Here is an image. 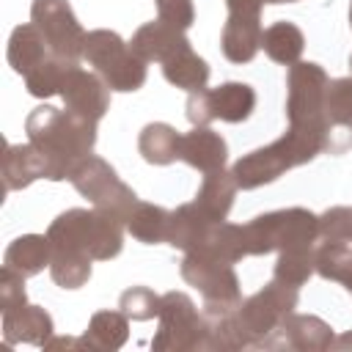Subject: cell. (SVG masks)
<instances>
[{
	"label": "cell",
	"instance_id": "6da1fadb",
	"mask_svg": "<svg viewBox=\"0 0 352 352\" xmlns=\"http://www.w3.org/2000/svg\"><path fill=\"white\" fill-rule=\"evenodd\" d=\"M28 140L38 146L50 162L52 182L69 179V170L77 160L88 157L96 143V121L74 113V110H58L52 104H38L30 110L25 121Z\"/></svg>",
	"mask_w": 352,
	"mask_h": 352
},
{
	"label": "cell",
	"instance_id": "7a4b0ae2",
	"mask_svg": "<svg viewBox=\"0 0 352 352\" xmlns=\"http://www.w3.org/2000/svg\"><path fill=\"white\" fill-rule=\"evenodd\" d=\"M124 220L96 206L66 209L50 223L47 236L58 250H77L94 261H110L124 248Z\"/></svg>",
	"mask_w": 352,
	"mask_h": 352
},
{
	"label": "cell",
	"instance_id": "3957f363",
	"mask_svg": "<svg viewBox=\"0 0 352 352\" xmlns=\"http://www.w3.org/2000/svg\"><path fill=\"white\" fill-rule=\"evenodd\" d=\"M322 151H324V143L322 140H316L311 135H302L297 129H286L270 146H261V148H253V151L242 154L234 162L231 173L236 179L239 190H256L261 184L275 182L286 170L311 162Z\"/></svg>",
	"mask_w": 352,
	"mask_h": 352
},
{
	"label": "cell",
	"instance_id": "277c9868",
	"mask_svg": "<svg viewBox=\"0 0 352 352\" xmlns=\"http://www.w3.org/2000/svg\"><path fill=\"white\" fill-rule=\"evenodd\" d=\"M327 72L314 60H297L286 74V118L289 129L311 135L327 148V124H324V91Z\"/></svg>",
	"mask_w": 352,
	"mask_h": 352
},
{
	"label": "cell",
	"instance_id": "5b68a950",
	"mask_svg": "<svg viewBox=\"0 0 352 352\" xmlns=\"http://www.w3.org/2000/svg\"><path fill=\"white\" fill-rule=\"evenodd\" d=\"M316 239H319V214L302 206L264 212L256 214L250 223H245L248 256H267L272 250L302 248V245H314Z\"/></svg>",
	"mask_w": 352,
	"mask_h": 352
},
{
	"label": "cell",
	"instance_id": "8992f818",
	"mask_svg": "<svg viewBox=\"0 0 352 352\" xmlns=\"http://www.w3.org/2000/svg\"><path fill=\"white\" fill-rule=\"evenodd\" d=\"M82 58L94 66V72L107 82L110 91H138L146 82V60L140 55H135V50L116 33L107 28L91 30L85 36V50Z\"/></svg>",
	"mask_w": 352,
	"mask_h": 352
},
{
	"label": "cell",
	"instance_id": "52a82bcc",
	"mask_svg": "<svg viewBox=\"0 0 352 352\" xmlns=\"http://www.w3.org/2000/svg\"><path fill=\"white\" fill-rule=\"evenodd\" d=\"M297 297H300L297 286H289V283L272 278L264 289H258L256 294L242 300L239 308L234 311L239 349L261 346V341L297 308Z\"/></svg>",
	"mask_w": 352,
	"mask_h": 352
},
{
	"label": "cell",
	"instance_id": "ba28073f",
	"mask_svg": "<svg viewBox=\"0 0 352 352\" xmlns=\"http://www.w3.org/2000/svg\"><path fill=\"white\" fill-rule=\"evenodd\" d=\"M160 324L151 338L154 352H195L206 349L204 314L184 292H165L160 297Z\"/></svg>",
	"mask_w": 352,
	"mask_h": 352
},
{
	"label": "cell",
	"instance_id": "9c48e42d",
	"mask_svg": "<svg viewBox=\"0 0 352 352\" xmlns=\"http://www.w3.org/2000/svg\"><path fill=\"white\" fill-rule=\"evenodd\" d=\"M69 182H72L74 190H77L82 198H88L96 209L110 212V214H116L118 220H126V214L132 212V206L140 201V198L135 195V190L118 179L116 168H113L107 160L94 157V154H88V157H82V160H77V162L72 165Z\"/></svg>",
	"mask_w": 352,
	"mask_h": 352
},
{
	"label": "cell",
	"instance_id": "30bf717a",
	"mask_svg": "<svg viewBox=\"0 0 352 352\" xmlns=\"http://www.w3.org/2000/svg\"><path fill=\"white\" fill-rule=\"evenodd\" d=\"M256 110V91L248 82H223L217 88L192 91L187 99V118L192 126H209L212 121L242 124Z\"/></svg>",
	"mask_w": 352,
	"mask_h": 352
},
{
	"label": "cell",
	"instance_id": "8fae6325",
	"mask_svg": "<svg viewBox=\"0 0 352 352\" xmlns=\"http://www.w3.org/2000/svg\"><path fill=\"white\" fill-rule=\"evenodd\" d=\"M182 278L195 286L204 297V305L212 308H236L242 302L239 278L231 267V261L206 256V253H187L182 267Z\"/></svg>",
	"mask_w": 352,
	"mask_h": 352
},
{
	"label": "cell",
	"instance_id": "7c38bea8",
	"mask_svg": "<svg viewBox=\"0 0 352 352\" xmlns=\"http://www.w3.org/2000/svg\"><path fill=\"white\" fill-rule=\"evenodd\" d=\"M30 22L41 30L52 55H58L63 60H74V63L82 58L88 33L77 22L69 0H33Z\"/></svg>",
	"mask_w": 352,
	"mask_h": 352
},
{
	"label": "cell",
	"instance_id": "4fadbf2b",
	"mask_svg": "<svg viewBox=\"0 0 352 352\" xmlns=\"http://www.w3.org/2000/svg\"><path fill=\"white\" fill-rule=\"evenodd\" d=\"M333 327L314 314H289L264 341L267 349H297V352H324L333 344Z\"/></svg>",
	"mask_w": 352,
	"mask_h": 352
},
{
	"label": "cell",
	"instance_id": "5bb4252c",
	"mask_svg": "<svg viewBox=\"0 0 352 352\" xmlns=\"http://www.w3.org/2000/svg\"><path fill=\"white\" fill-rule=\"evenodd\" d=\"M60 96H63L69 110H74V113H80L91 121H99L110 107L107 82L96 72H85L77 63L69 66V72L63 77V85H60Z\"/></svg>",
	"mask_w": 352,
	"mask_h": 352
},
{
	"label": "cell",
	"instance_id": "9a60e30c",
	"mask_svg": "<svg viewBox=\"0 0 352 352\" xmlns=\"http://www.w3.org/2000/svg\"><path fill=\"white\" fill-rule=\"evenodd\" d=\"M324 124L330 154H344L352 148V77H338L327 82L324 91Z\"/></svg>",
	"mask_w": 352,
	"mask_h": 352
},
{
	"label": "cell",
	"instance_id": "2e32d148",
	"mask_svg": "<svg viewBox=\"0 0 352 352\" xmlns=\"http://www.w3.org/2000/svg\"><path fill=\"white\" fill-rule=\"evenodd\" d=\"M261 14L258 11H228L220 33V50L231 63H250L261 50Z\"/></svg>",
	"mask_w": 352,
	"mask_h": 352
},
{
	"label": "cell",
	"instance_id": "e0dca14e",
	"mask_svg": "<svg viewBox=\"0 0 352 352\" xmlns=\"http://www.w3.org/2000/svg\"><path fill=\"white\" fill-rule=\"evenodd\" d=\"M187 36L182 28L165 22V19H151L146 25H140L135 33H132V41L129 47L135 50V55H140L146 63L157 60V63H165L170 55H176L182 47H187Z\"/></svg>",
	"mask_w": 352,
	"mask_h": 352
},
{
	"label": "cell",
	"instance_id": "ac0fdd59",
	"mask_svg": "<svg viewBox=\"0 0 352 352\" xmlns=\"http://www.w3.org/2000/svg\"><path fill=\"white\" fill-rule=\"evenodd\" d=\"M179 160H184L190 168H195L201 173H212L226 165L228 146L220 132H212L209 126H192L190 132L182 135Z\"/></svg>",
	"mask_w": 352,
	"mask_h": 352
},
{
	"label": "cell",
	"instance_id": "d6986e66",
	"mask_svg": "<svg viewBox=\"0 0 352 352\" xmlns=\"http://www.w3.org/2000/svg\"><path fill=\"white\" fill-rule=\"evenodd\" d=\"M50 176V162L38 146L28 143H11L3 154V184L6 190H25L36 179Z\"/></svg>",
	"mask_w": 352,
	"mask_h": 352
},
{
	"label": "cell",
	"instance_id": "ffe728a7",
	"mask_svg": "<svg viewBox=\"0 0 352 352\" xmlns=\"http://www.w3.org/2000/svg\"><path fill=\"white\" fill-rule=\"evenodd\" d=\"M52 316L41 305H19L3 314V341L6 344H36L44 346L52 338Z\"/></svg>",
	"mask_w": 352,
	"mask_h": 352
},
{
	"label": "cell",
	"instance_id": "44dd1931",
	"mask_svg": "<svg viewBox=\"0 0 352 352\" xmlns=\"http://www.w3.org/2000/svg\"><path fill=\"white\" fill-rule=\"evenodd\" d=\"M52 52L47 47V38L41 36V30L28 22V25H16L11 30V38H8V50H6V58H8V66L16 72V74H30L41 60H47Z\"/></svg>",
	"mask_w": 352,
	"mask_h": 352
},
{
	"label": "cell",
	"instance_id": "7402d4cb",
	"mask_svg": "<svg viewBox=\"0 0 352 352\" xmlns=\"http://www.w3.org/2000/svg\"><path fill=\"white\" fill-rule=\"evenodd\" d=\"M212 223H217V220L206 217L198 209L195 201L192 204H182V206H176L170 212L168 239L165 242L173 245V248H179V250H184V253H192V250L201 248V242H204V236H206V231H209Z\"/></svg>",
	"mask_w": 352,
	"mask_h": 352
},
{
	"label": "cell",
	"instance_id": "603a6c76",
	"mask_svg": "<svg viewBox=\"0 0 352 352\" xmlns=\"http://www.w3.org/2000/svg\"><path fill=\"white\" fill-rule=\"evenodd\" d=\"M50 261H52V242L47 234H22L6 248L3 256V264L25 278L38 275L44 267H50Z\"/></svg>",
	"mask_w": 352,
	"mask_h": 352
},
{
	"label": "cell",
	"instance_id": "cb8c5ba5",
	"mask_svg": "<svg viewBox=\"0 0 352 352\" xmlns=\"http://www.w3.org/2000/svg\"><path fill=\"white\" fill-rule=\"evenodd\" d=\"M239 184L234 179L231 170L220 168V170H212V173H204V182L195 192V204L198 209L212 217V220H226L231 206H234V195H236Z\"/></svg>",
	"mask_w": 352,
	"mask_h": 352
},
{
	"label": "cell",
	"instance_id": "d4e9b609",
	"mask_svg": "<svg viewBox=\"0 0 352 352\" xmlns=\"http://www.w3.org/2000/svg\"><path fill=\"white\" fill-rule=\"evenodd\" d=\"M91 352H116L129 338V316L124 311H96L82 333Z\"/></svg>",
	"mask_w": 352,
	"mask_h": 352
},
{
	"label": "cell",
	"instance_id": "484cf974",
	"mask_svg": "<svg viewBox=\"0 0 352 352\" xmlns=\"http://www.w3.org/2000/svg\"><path fill=\"white\" fill-rule=\"evenodd\" d=\"M162 74L170 85L176 88H184V91H201L206 88L209 82V63L187 44L182 47L176 55H170L165 63H162Z\"/></svg>",
	"mask_w": 352,
	"mask_h": 352
},
{
	"label": "cell",
	"instance_id": "4316f807",
	"mask_svg": "<svg viewBox=\"0 0 352 352\" xmlns=\"http://www.w3.org/2000/svg\"><path fill=\"white\" fill-rule=\"evenodd\" d=\"M179 146H182V135L165 121L146 124L140 129V138H138V151L148 165L176 162L179 160Z\"/></svg>",
	"mask_w": 352,
	"mask_h": 352
},
{
	"label": "cell",
	"instance_id": "83f0119b",
	"mask_svg": "<svg viewBox=\"0 0 352 352\" xmlns=\"http://www.w3.org/2000/svg\"><path fill=\"white\" fill-rule=\"evenodd\" d=\"M261 50L267 52L270 60L275 63H283V66H292L300 60L302 50H305V36L302 30L294 25V22H272L270 28H264L261 33Z\"/></svg>",
	"mask_w": 352,
	"mask_h": 352
},
{
	"label": "cell",
	"instance_id": "f1b7e54d",
	"mask_svg": "<svg viewBox=\"0 0 352 352\" xmlns=\"http://www.w3.org/2000/svg\"><path fill=\"white\" fill-rule=\"evenodd\" d=\"M192 253H206V256H214V258H223V261H242L248 256V242H245V226H236V223H226V220H217L209 226L204 242L198 250Z\"/></svg>",
	"mask_w": 352,
	"mask_h": 352
},
{
	"label": "cell",
	"instance_id": "f546056e",
	"mask_svg": "<svg viewBox=\"0 0 352 352\" xmlns=\"http://www.w3.org/2000/svg\"><path fill=\"white\" fill-rule=\"evenodd\" d=\"M168 223H170V212L157 206V204H148V201H138L124 220L126 231L143 245L165 242L168 239Z\"/></svg>",
	"mask_w": 352,
	"mask_h": 352
},
{
	"label": "cell",
	"instance_id": "4dcf8cb0",
	"mask_svg": "<svg viewBox=\"0 0 352 352\" xmlns=\"http://www.w3.org/2000/svg\"><path fill=\"white\" fill-rule=\"evenodd\" d=\"M316 272L324 280H336L341 286H346V292L352 294V245L349 242H322L316 248Z\"/></svg>",
	"mask_w": 352,
	"mask_h": 352
},
{
	"label": "cell",
	"instance_id": "1f68e13d",
	"mask_svg": "<svg viewBox=\"0 0 352 352\" xmlns=\"http://www.w3.org/2000/svg\"><path fill=\"white\" fill-rule=\"evenodd\" d=\"M314 256H316V248H314V245L278 250V261H275L272 278L300 289V286L316 272V261H314Z\"/></svg>",
	"mask_w": 352,
	"mask_h": 352
},
{
	"label": "cell",
	"instance_id": "d6a6232c",
	"mask_svg": "<svg viewBox=\"0 0 352 352\" xmlns=\"http://www.w3.org/2000/svg\"><path fill=\"white\" fill-rule=\"evenodd\" d=\"M91 256L77 253V250H58L52 248V261H50V275L60 289H80L91 278Z\"/></svg>",
	"mask_w": 352,
	"mask_h": 352
},
{
	"label": "cell",
	"instance_id": "836d02e7",
	"mask_svg": "<svg viewBox=\"0 0 352 352\" xmlns=\"http://www.w3.org/2000/svg\"><path fill=\"white\" fill-rule=\"evenodd\" d=\"M74 60H63L58 55H50L47 60H41L30 74H25V88L30 96H38V99H47L52 94H60V85H63V77L69 72Z\"/></svg>",
	"mask_w": 352,
	"mask_h": 352
},
{
	"label": "cell",
	"instance_id": "e575fe53",
	"mask_svg": "<svg viewBox=\"0 0 352 352\" xmlns=\"http://www.w3.org/2000/svg\"><path fill=\"white\" fill-rule=\"evenodd\" d=\"M118 308L135 319V322H146V319H154L160 314V294H154L148 286H132L121 294L118 300Z\"/></svg>",
	"mask_w": 352,
	"mask_h": 352
},
{
	"label": "cell",
	"instance_id": "d590c367",
	"mask_svg": "<svg viewBox=\"0 0 352 352\" xmlns=\"http://www.w3.org/2000/svg\"><path fill=\"white\" fill-rule=\"evenodd\" d=\"M319 236L327 242L352 245V206H333L319 214Z\"/></svg>",
	"mask_w": 352,
	"mask_h": 352
},
{
	"label": "cell",
	"instance_id": "8d00e7d4",
	"mask_svg": "<svg viewBox=\"0 0 352 352\" xmlns=\"http://www.w3.org/2000/svg\"><path fill=\"white\" fill-rule=\"evenodd\" d=\"M28 302V294H25V275H19L16 270L6 267L0 270V308L3 314L6 311H14L19 305Z\"/></svg>",
	"mask_w": 352,
	"mask_h": 352
},
{
	"label": "cell",
	"instance_id": "74e56055",
	"mask_svg": "<svg viewBox=\"0 0 352 352\" xmlns=\"http://www.w3.org/2000/svg\"><path fill=\"white\" fill-rule=\"evenodd\" d=\"M157 3V16L187 30L195 22V6L192 0H154Z\"/></svg>",
	"mask_w": 352,
	"mask_h": 352
},
{
	"label": "cell",
	"instance_id": "f35d334b",
	"mask_svg": "<svg viewBox=\"0 0 352 352\" xmlns=\"http://www.w3.org/2000/svg\"><path fill=\"white\" fill-rule=\"evenodd\" d=\"M44 349H88L85 338H69V336H52Z\"/></svg>",
	"mask_w": 352,
	"mask_h": 352
},
{
	"label": "cell",
	"instance_id": "ab89813d",
	"mask_svg": "<svg viewBox=\"0 0 352 352\" xmlns=\"http://www.w3.org/2000/svg\"><path fill=\"white\" fill-rule=\"evenodd\" d=\"M267 0H226L228 11H258L261 14V6Z\"/></svg>",
	"mask_w": 352,
	"mask_h": 352
},
{
	"label": "cell",
	"instance_id": "60d3db41",
	"mask_svg": "<svg viewBox=\"0 0 352 352\" xmlns=\"http://www.w3.org/2000/svg\"><path fill=\"white\" fill-rule=\"evenodd\" d=\"M330 349H338V352H352V330H346V333L336 336V338H333V344H330Z\"/></svg>",
	"mask_w": 352,
	"mask_h": 352
},
{
	"label": "cell",
	"instance_id": "b9f144b4",
	"mask_svg": "<svg viewBox=\"0 0 352 352\" xmlns=\"http://www.w3.org/2000/svg\"><path fill=\"white\" fill-rule=\"evenodd\" d=\"M267 3H297V0H267Z\"/></svg>",
	"mask_w": 352,
	"mask_h": 352
},
{
	"label": "cell",
	"instance_id": "7bdbcfd3",
	"mask_svg": "<svg viewBox=\"0 0 352 352\" xmlns=\"http://www.w3.org/2000/svg\"><path fill=\"white\" fill-rule=\"evenodd\" d=\"M349 28H352V3H349Z\"/></svg>",
	"mask_w": 352,
	"mask_h": 352
},
{
	"label": "cell",
	"instance_id": "ee69618b",
	"mask_svg": "<svg viewBox=\"0 0 352 352\" xmlns=\"http://www.w3.org/2000/svg\"><path fill=\"white\" fill-rule=\"evenodd\" d=\"M349 66H352V58H349Z\"/></svg>",
	"mask_w": 352,
	"mask_h": 352
}]
</instances>
